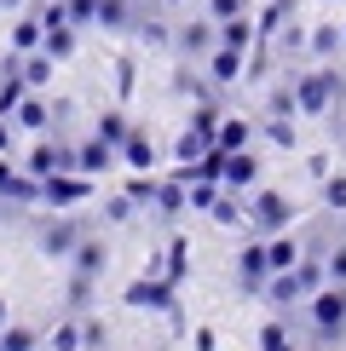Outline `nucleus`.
<instances>
[{"label":"nucleus","instance_id":"3","mask_svg":"<svg viewBox=\"0 0 346 351\" xmlns=\"http://www.w3.org/2000/svg\"><path fill=\"white\" fill-rule=\"evenodd\" d=\"M237 282L249 288V294H266V282H271V259H266V242H249L237 254Z\"/></svg>","mask_w":346,"mask_h":351},{"label":"nucleus","instance_id":"17","mask_svg":"<svg viewBox=\"0 0 346 351\" xmlns=\"http://www.w3.org/2000/svg\"><path fill=\"white\" fill-rule=\"evenodd\" d=\"M242 75V52H231V47H220V52H214V81H237Z\"/></svg>","mask_w":346,"mask_h":351},{"label":"nucleus","instance_id":"32","mask_svg":"<svg viewBox=\"0 0 346 351\" xmlns=\"http://www.w3.org/2000/svg\"><path fill=\"white\" fill-rule=\"evenodd\" d=\"M47 75H52V58H35V64L23 69V81H29V86H41V81H47Z\"/></svg>","mask_w":346,"mask_h":351},{"label":"nucleus","instance_id":"35","mask_svg":"<svg viewBox=\"0 0 346 351\" xmlns=\"http://www.w3.org/2000/svg\"><path fill=\"white\" fill-rule=\"evenodd\" d=\"M6 144H12V133H6V121H0V150H6Z\"/></svg>","mask_w":346,"mask_h":351},{"label":"nucleus","instance_id":"12","mask_svg":"<svg viewBox=\"0 0 346 351\" xmlns=\"http://www.w3.org/2000/svg\"><path fill=\"white\" fill-rule=\"evenodd\" d=\"M249 138H254V127L242 121V115H225L220 121V150L231 156V150H249Z\"/></svg>","mask_w":346,"mask_h":351},{"label":"nucleus","instance_id":"2","mask_svg":"<svg viewBox=\"0 0 346 351\" xmlns=\"http://www.w3.org/2000/svg\"><path fill=\"white\" fill-rule=\"evenodd\" d=\"M86 196H93V179L86 173H52V179H41V202L47 208H76Z\"/></svg>","mask_w":346,"mask_h":351},{"label":"nucleus","instance_id":"33","mask_svg":"<svg viewBox=\"0 0 346 351\" xmlns=\"http://www.w3.org/2000/svg\"><path fill=\"white\" fill-rule=\"evenodd\" d=\"M208 40H214V35H208V23H191V29H185V47H191V52H202Z\"/></svg>","mask_w":346,"mask_h":351},{"label":"nucleus","instance_id":"21","mask_svg":"<svg viewBox=\"0 0 346 351\" xmlns=\"http://www.w3.org/2000/svg\"><path fill=\"white\" fill-rule=\"evenodd\" d=\"M122 156H127V167H150V162H156V150H150V138H144V133L127 138V144H122Z\"/></svg>","mask_w":346,"mask_h":351},{"label":"nucleus","instance_id":"8","mask_svg":"<svg viewBox=\"0 0 346 351\" xmlns=\"http://www.w3.org/2000/svg\"><path fill=\"white\" fill-rule=\"evenodd\" d=\"M0 196L6 202H41V179L35 173H12L6 162H0Z\"/></svg>","mask_w":346,"mask_h":351},{"label":"nucleus","instance_id":"9","mask_svg":"<svg viewBox=\"0 0 346 351\" xmlns=\"http://www.w3.org/2000/svg\"><path fill=\"white\" fill-rule=\"evenodd\" d=\"M110 162H115V144H104L98 133H93V138H86L81 150H76V173H86V179H93V173H104Z\"/></svg>","mask_w":346,"mask_h":351},{"label":"nucleus","instance_id":"5","mask_svg":"<svg viewBox=\"0 0 346 351\" xmlns=\"http://www.w3.org/2000/svg\"><path fill=\"white\" fill-rule=\"evenodd\" d=\"M81 225L76 219H58V225H41V247H47L52 259H76V247H81Z\"/></svg>","mask_w":346,"mask_h":351},{"label":"nucleus","instance_id":"27","mask_svg":"<svg viewBox=\"0 0 346 351\" xmlns=\"http://www.w3.org/2000/svg\"><path fill=\"white\" fill-rule=\"evenodd\" d=\"M133 208H139L133 196H110V202H104V219H110V225H127V219H133Z\"/></svg>","mask_w":346,"mask_h":351},{"label":"nucleus","instance_id":"25","mask_svg":"<svg viewBox=\"0 0 346 351\" xmlns=\"http://www.w3.org/2000/svg\"><path fill=\"white\" fill-rule=\"evenodd\" d=\"M260 351H295V346H288V328L283 323H266V328H260Z\"/></svg>","mask_w":346,"mask_h":351},{"label":"nucleus","instance_id":"36","mask_svg":"<svg viewBox=\"0 0 346 351\" xmlns=\"http://www.w3.org/2000/svg\"><path fill=\"white\" fill-rule=\"evenodd\" d=\"M0 328H6V300H0Z\"/></svg>","mask_w":346,"mask_h":351},{"label":"nucleus","instance_id":"26","mask_svg":"<svg viewBox=\"0 0 346 351\" xmlns=\"http://www.w3.org/2000/svg\"><path fill=\"white\" fill-rule=\"evenodd\" d=\"M341 40H346V29H312V52H317V58H329Z\"/></svg>","mask_w":346,"mask_h":351},{"label":"nucleus","instance_id":"10","mask_svg":"<svg viewBox=\"0 0 346 351\" xmlns=\"http://www.w3.org/2000/svg\"><path fill=\"white\" fill-rule=\"evenodd\" d=\"M254 179H260V162H254L249 150H231V156H225V179H220V184H225V190H249Z\"/></svg>","mask_w":346,"mask_h":351},{"label":"nucleus","instance_id":"15","mask_svg":"<svg viewBox=\"0 0 346 351\" xmlns=\"http://www.w3.org/2000/svg\"><path fill=\"white\" fill-rule=\"evenodd\" d=\"M98 138H104V144H115V150H122V144L133 138V127H127V115H122V110L98 115Z\"/></svg>","mask_w":346,"mask_h":351},{"label":"nucleus","instance_id":"24","mask_svg":"<svg viewBox=\"0 0 346 351\" xmlns=\"http://www.w3.org/2000/svg\"><path fill=\"white\" fill-rule=\"evenodd\" d=\"M0 351H35V328H0Z\"/></svg>","mask_w":346,"mask_h":351},{"label":"nucleus","instance_id":"7","mask_svg":"<svg viewBox=\"0 0 346 351\" xmlns=\"http://www.w3.org/2000/svg\"><path fill=\"white\" fill-rule=\"evenodd\" d=\"M127 305H133V311H144V305H150V311H173V282H162V276H139V282L127 288Z\"/></svg>","mask_w":346,"mask_h":351},{"label":"nucleus","instance_id":"16","mask_svg":"<svg viewBox=\"0 0 346 351\" xmlns=\"http://www.w3.org/2000/svg\"><path fill=\"white\" fill-rule=\"evenodd\" d=\"M295 282H300V294H317V288L329 282V265H323V259H300V265H295Z\"/></svg>","mask_w":346,"mask_h":351},{"label":"nucleus","instance_id":"19","mask_svg":"<svg viewBox=\"0 0 346 351\" xmlns=\"http://www.w3.org/2000/svg\"><path fill=\"white\" fill-rule=\"evenodd\" d=\"M249 35H254V29H249V18H225V29H220V47L242 52V47H249Z\"/></svg>","mask_w":346,"mask_h":351},{"label":"nucleus","instance_id":"13","mask_svg":"<svg viewBox=\"0 0 346 351\" xmlns=\"http://www.w3.org/2000/svg\"><path fill=\"white\" fill-rule=\"evenodd\" d=\"M266 259H271V276H277V271H295V265H300V242H288V237L266 242Z\"/></svg>","mask_w":346,"mask_h":351},{"label":"nucleus","instance_id":"29","mask_svg":"<svg viewBox=\"0 0 346 351\" xmlns=\"http://www.w3.org/2000/svg\"><path fill=\"white\" fill-rule=\"evenodd\" d=\"M323 202L335 213H346V179H323Z\"/></svg>","mask_w":346,"mask_h":351},{"label":"nucleus","instance_id":"20","mask_svg":"<svg viewBox=\"0 0 346 351\" xmlns=\"http://www.w3.org/2000/svg\"><path fill=\"white\" fill-rule=\"evenodd\" d=\"M214 219H220V225H249V208H242V202L237 196H220V202H214V208H208Z\"/></svg>","mask_w":346,"mask_h":351},{"label":"nucleus","instance_id":"14","mask_svg":"<svg viewBox=\"0 0 346 351\" xmlns=\"http://www.w3.org/2000/svg\"><path fill=\"white\" fill-rule=\"evenodd\" d=\"M266 300H271V305H295V300H306V294H300L295 271H277V276L266 282Z\"/></svg>","mask_w":346,"mask_h":351},{"label":"nucleus","instance_id":"4","mask_svg":"<svg viewBox=\"0 0 346 351\" xmlns=\"http://www.w3.org/2000/svg\"><path fill=\"white\" fill-rule=\"evenodd\" d=\"M249 219H254L260 230H271V237H277V230H288L295 208H288V196H277V190H260V196H254V208H249Z\"/></svg>","mask_w":346,"mask_h":351},{"label":"nucleus","instance_id":"34","mask_svg":"<svg viewBox=\"0 0 346 351\" xmlns=\"http://www.w3.org/2000/svg\"><path fill=\"white\" fill-rule=\"evenodd\" d=\"M214 18H242V0H214Z\"/></svg>","mask_w":346,"mask_h":351},{"label":"nucleus","instance_id":"22","mask_svg":"<svg viewBox=\"0 0 346 351\" xmlns=\"http://www.w3.org/2000/svg\"><path fill=\"white\" fill-rule=\"evenodd\" d=\"M23 86H29L23 75H6V86H0V115H12V110L23 104Z\"/></svg>","mask_w":346,"mask_h":351},{"label":"nucleus","instance_id":"30","mask_svg":"<svg viewBox=\"0 0 346 351\" xmlns=\"http://www.w3.org/2000/svg\"><path fill=\"white\" fill-rule=\"evenodd\" d=\"M323 265H329V282H341V288H346V242H341V247H335V254H329V259H323Z\"/></svg>","mask_w":346,"mask_h":351},{"label":"nucleus","instance_id":"31","mask_svg":"<svg viewBox=\"0 0 346 351\" xmlns=\"http://www.w3.org/2000/svg\"><path fill=\"white\" fill-rule=\"evenodd\" d=\"M156 190H162L156 179H133V184H127V196H133V202H150V208H156Z\"/></svg>","mask_w":346,"mask_h":351},{"label":"nucleus","instance_id":"23","mask_svg":"<svg viewBox=\"0 0 346 351\" xmlns=\"http://www.w3.org/2000/svg\"><path fill=\"white\" fill-rule=\"evenodd\" d=\"M18 121H23V127H35V133H41V127L52 121V110H47V104H35V98H23V104H18Z\"/></svg>","mask_w":346,"mask_h":351},{"label":"nucleus","instance_id":"37","mask_svg":"<svg viewBox=\"0 0 346 351\" xmlns=\"http://www.w3.org/2000/svg\"><path fill=\"white\" fill-rule=\"evenodd\" d=\"M162 6H179V0H162Z\"/></svg>","mask_w":346,"mask_h":351},{"label":"nucleus","instance_id":"28","mask_svg":"<svg viewBox=\"0 0 346 351\" xmlns=\"http://www.w3.org/2000/svg\"><path fill=\"white\" fill-rule=\"evenodd\" d=\"M41 35H47L41 23H18V35H12V47H18V52H29V47H41Z\"/></svg>","mask_w":346,"mask_h":351},{"label":"nucleus","instance_id":"11","mask_svg":"<svg viewBox=\"0 0 346 351\" xmlns=\"http://www.w3.org/2000/svg\"><path fill=\"white\" fill-rule=\"evenodd\" d=\"M104 265H110L104 242H98V237H86V242L76 247V276H93V282H98V271H104Z\"/></svg>","mask_w":346,"mask_h":351},{"label":"nucleus","instance_id":"18","mask_svg":"<svg viewBox=\"0 0 346 351\" xmlns=\"http://www.w3.org/2000/svg\"><path fill=\"white\" fill-rule=\"evenodd\" d=\"M47 346H52V351H81V346H86V334H81V323H58Z\"/></svg>","mask_w":346,"mask_h":351},{"label":"nucleus","instance_id":"6","mask_svg":"<svg viewBox=\"0 0 346 351\" xmlns=\"http://www.w3.org/2000/svg\"><path fill=\"white\" fill-rule=\"evenodd\" d=\"M295 98H300V110H306V115H323V110H329V98H335V75H329V69H317V75H300Z\"/></svg>","mask_w":346,"mask_h":351},{"label":"nucleus","instance_id":"1","mask_svg":"<svg viewBox=\"0 0 346 351\" xmlns=\"http://www.w3.org/2000/svg\"><path fill=\"white\" fill-rule=\"evenodd\" d=\"M312 334L317 340H341L346 334V288L341 282H329V288L312 294Z\"/></svg>","mask_w":346,"mask_h":351}]
</instances>
